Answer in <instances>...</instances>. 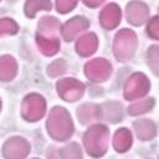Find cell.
<instances>
[{
	"mask_svg": "<svg viewBox=\"0 0 159 159\" xmlns=\"http://www.w3.org/2000/svg\"><path fill=\"white\" fill-rule=\"evenodd\" d=\"M103 117L107 119V120H111V122H118L122 118V109H120V104L118 103H114V102H111V103H106L103 106Z\"/></svg>",
	"mask_w": 159,
	"mask_h": 159,
	"instance_id": "cell-18",
	"label": "cell"
},
{
	"mask_svg": "<svg viewBox=\"0 0 159 159\" xmlns=\"http://www.w3.org/2000/svg\"><path fill=\"white\" fill-rule=\"evenodd\" d=\"M97 45V36L94 34H86L77 41V52L82 56H89L96 51Z\"/></svg>",
	"mask_w": 159,
	"mask_h": 159,
	"instance_id": "cell-14",
	"label": "cell"
},
{
	"mask_svg": "<svg viewBox=\"0 0 159 159\" xmlns=\"http://www.w3.org/2000/svg\"><path fill=\"white\" fill-rule=\"evenodd\" d=\"M154 106V99L153 98H148V99H142V101H138L135 103H133L129 108H128V112L129 114L132 116H137V114H140V113H144L147 111H150Z\"/></svg>",
	"mask_w": 159,
	"mask_h": 159,
	"instance_id": "cell-19",
	"label": "cell"
},
{
	"mask_svg": "<svg viewBox=\"0 0 159 159\" xmlns=\"http://www.w3.org/2000/svg\"><path fill=\"white\" fill-rule=\"evenodd\" d=\"M65 70H66L65 62L62 60H57V61H55V62H52L50 65V67H48V75L52 76V77H55V76H58V75L63 73Z\"/></svg>",
	"mask_w": 159,
	"mask_h": 159,
	"instance_id": "cell-24",
	"label": "cell"
},
{
	"mask_svg": "<svg viewBox=\"0 0 159 159\" xmlns=\"http://www.w3.org/2000/svg\"><path fill=\"white\" fill-rule=\"evenodd\" d=\"M108 137L109 130L106 125L97 124L91 127L83 137L84 147L92 157H101L106 153L108 147Z\"/></svg>",
	"mask_w": 159,
	"mask_h": 159,
	"instance_id": "cell-3",
	"label": "cell"
},
{
	"mask_svg": "<svg viewBox=\"0 0 159 159\" xmlns=\"http://www.w3.org/2000/svg\"><path fill=\"white\" fill-rule=\"evenodd\" d=\"M88 27V21L82 16H76L67 21L62 27V35L67 41L73 40L80 32Z\"/></svg>",
	"mask_w": 159,
	"mask_h": 159,
	"instance_id": "cell-11",
	"label": "cell"
},
{
	"mask_svg": "<svg viewBox=\"0 0 159 159\" xmlns=\"http://www.w3.org/2000/svg\"><path fill=\"white\" fill-rule=\"evenodd\" d=\"M35 159H36V158H35Z\"/></svg>",
	"mask_w": 159,
	"mask_h": 159,
	"instance_id": "cell-28",
	"label": "cell"
},
{
	"mask_svg": "<svg viewBox=\"0 0 159 159\" xmlns=\"http://www.w3.org/2000/svg\"><path fill=\"white\" fill-rule=\"evenodd\" d=\"M134 129L137 135L143 140H149L155 135V125L149 119H140L134 122Z\"/></svg>",
	"mask_w": 159,
	"mask_h": 159,
	"instance_id": "cell-16",
	"label": "cell"
},
{
	"mask_svg": "<svg viewBox=\"0 0 159 159\" xmlns=\"http://www.w3.org/2000/svg\"><path fill=\"white\" fill-rule=\"evenodd\" d=\"M148 63L152 71L159 76V46H152L148 51Z\"/></svg>",
	"mask_w": 159,
	"mask_h": 159,
	"instance_id": "cell-21",
	"label": "cell"
},
{
	"mask_svg": "<svg viewBox=\"0 0 159 159\" xmlns=\"http://www.w3.org/2000/svg\"><path fill=\"white\" fill-rule=\"evenodd\" d=\"M113 145H114L116 150H118V152L128 150L129 147L132 145V134H130V132L125 128H122V129L117 130L116 134H114Z\"/></svg>",
	"mask_w": 159,
	"mask_h": 159,
	"instance_id": "cell-17",
	"label": "cell"
},
{
	"mask_svg": "<svg viewBox=\"0 0 159 159\" xmlns=\"http://www.w3.org/2000/svg\"><path fill=\"white\" fill-rule=\"evenodd\" d=\"M17 31V25L11 20V19H2L0 21V34L1 35H12L16 34Z\"/></svg>",
	"mask_w": 159,
	"mask_h": 159,
	"instance_id": "cell-23",
	"label": "cell"
},
{
	"mask_svg": "<svg viewBox=\"0 0 159 159\" xmlns=\"http://www.w3.org/2000/svg\"><path fill=\"white\" fill-rule=\"evenodd\" d=\"M58 94L65 101H77L83 94V84L75 78H63L57 82Z\"/></svg>",
	"mask_w": 159,
	"mask_h": 159,
	"instance_id": "cell-7",
	"label": "cell"
},
{
	"mask_svg": "<svg viewBox=\"0 0 159 159\" xmlns=\"http://www.w3.org/2000/svg\"><path fill=\"white\" fill-rule=\"evenodd\" d=\"M16 62L11 56H2L0 60V78L2 81H10L16 75Z\"/></svg>",
	"mask_w": 159,
	"mask_h": 159,
	"instance_id": "cell-15",
	"label": "cell"
},
{
	"mask_svg": "<svg viewBox=\"0 0 159 159\" xmlns=\"http://www.w3.org/2000/svg\"><path fill=\"white\" fill-rule=\"evenodd\" d=\"M77 116L83 124H87V123H91V122L99 119L102 114H101L99 106L93 104V103H87V104H83L78 108Z\"/></svg>",
	"mask_w": 159,
	"mask_h": 159,
	"instance_id": "cell-13",
	"label": "cell"
},
{
	"mask_svg": "<svg viewBox=\"0 0 159 159\" xmlns=\"http://www.w3.org/2000/svg\"><path fill=\"white\" fill-rule=\"evenodd\" d=\"M30 152V144L24 138H11L9 139L4 147L2 153L6 159H22L25 158Z\"/></svg>",
	"mask_w": 159,
	"mask_h": 159,
	"instance_id": "cell-9",
	"label": "cell"
},
{
	"mask_svg": "<svg viewBox=\"0 0 159 159\" xmlns=\"http://www.w3.org/2000/svg\"><path fill=\"white\" fill-rule=\"evenodd\" d=\"M149 86V81L143 73H134L124 86V96L127 99H137L148 92Z\"/></svg>",
	"mask_w": 159,
	"mask_h": 159,
	"instance_id": "cell-6",
	"label": "cell"
},
{
	"mask_svg": "<svg viewBox=\"0 0 159 159\" xmlns=\"http://www.w3.org/2000/svg\"><path fill=\"white\" fill-rule=\"evenodd\" d=\"M58 31L60 22L56 17H43L39 22L37 45L45 55L52 56L60 50Z\"/></svg>",
	"mask_w": 159,
	"mask_h": 159,
	"instance_id": "cell-1",
	"label": "cell"
},
{
	"mask_svg": "<svg viewBox=\"0 0 159 159\" xmlns=\"http://www.w3.org/2000/svg\"><path fill=\"white\" fill-rule=\"evenodd\" d=\"M50 9H51L50 1H27L25 5V12L30 17H34L39 10H50Z\"/></svg>",
	"mask_w": 159,
	"mask_h": 159,
	"instance_id": "cell-20",
	"label": "cell"
},
{
	"mask_svg": "<svg viewBox=\"0 0 159 159\" xmlns=\"http://www.w3.org/2000/svg\"><path fill=\"white\" fill-rule=\"evenodd\" d=\"M149 17V9L144 2L132 1L127 5V19L133 25H142Z\"/></svg>",
	"mask_w": 159,
	"mask_h": 159,
	"instance_id": "cell-10",
	"label": "cell"
},
{
	"mask_svg": "<svg viewBox=\"0 0 159 159\" xmlns=\"http://www.w3.org/2000/svg\"><path fill=\"white\" fill-rule=\"evenodd\" d=\"M84 4L88 5V6H99V5L102 4V1H101V0H98V1H96V2H92V1H84Z\"/></svg>",
	"mask_w": 159,
	"mask_h": 159,
	"instance_id": "cell-27",
	"label": "cell"
},
{
	"mask_svg": "<svg viewBox=\"0 0 159 159\" xmlns=\"http://www.w3.org/2000/svg\"><path fill=\"white\" fill-rule=\"evenodd\" d=\"M120 21V10L116 4L107 5L101 12V24L104 29H113Z\"/></svg>",
	"mask_w": 159,
	"mask_h": 159,
	"instance_id": "cell-12",
	"label": "cell"
},
{
	"mask_svg": "<svg viewBox=\"0 0 159 159\" xmlns=\"http://www.w3.org/2000/svg\"><path fill=\"white\" fill-rule=\"evenodd\" d=\"M50 135L56 140H66L73 133V124L68 112L62 107H55L47 120Z\"/></svg>",
	"mask_w": 159,
	"mask_h": 159,
	"instance_id": "cell-2",
	"label": "cell"
},
{
	"mask_svg": "<svg viewBox=\"0 0 159 159\" xmlns=\"http://www.w3.org/2000/svg\"><path fill=\"white\" fill-rule=\"evenodd\" d=\"M111 71H112V67H111L109 62L106 61L104 58L92 60L84 67L86 76L88 78H91L92 81H96V82L106 81L109 77Z\"/></svg>",
	"mask_w": 159,
	"mask_h": 159,
	"instance_id": "cell-8",
	"label": "cell"
},
{
	"mask_svg": "<svg viewBox=\"0 0 159 159\" xmlns=\"http://www.w3.org/2000/svg\"><path fill=\"white\" fill-rule=\"evenodd\" d=\"M22 117L27 120H37L45 114L46 103L39 94H29L22 102Z\"/></svg>",
	"mask_w": 159,
	"mask_h": 159,
	"instance_id": "cell-5",
	"label": "cell"
},
{
	"mask_svg": "<svg viewBox=\"0 0 159 159\" xmlns=\"http://www.w3.org/2000/svg\"><path fill=\"white\" fill-rule=\"evenodd\" d=\"M62 158L63 159H82L81 148L76 143H71L70 145L65 147L62 149Z\"/></svg>",
	"mask_w": 159,
	"mask_h": 159,
	"instance_id": "cell-22",
	"label": "cell"
},
{
	"mask_svg": "<svg viewBox=\"0 0 159 159\" xmlns=\"http://www.w3.org/2000/svg\"><path fill=\"white\" fill-rule=\"evenodd\" d=\"M148 34L150 37L159 40V16L153 17L148 25Z\"/></svg>",
	"mask_w": 159,
	"mask_h": 159,
	"instance_id": "cell-25",
	"label": "cell"
},
{
	"mask_svg": "<svg viewBox=\"0 0 159 159\" xmlns=\"http://www.w3.org/2000/svg\"><path fill=\"white\" fill-rule=\"evenodd\" d=\"M76 5H77L76 1H68V0H58V1L56 2L57 11H58V12H62V14L71 11Z\"/></svg>",
	"mask_w": 159,
	"mask_h": 159,
	"instance_id": "cell-26",
	"label": "cell"
},
{
	"mask_svg": "<svg viewBox=\"0 0 159 159\" xmlns=\"http://www.w3.org/2000/svg\"><path fill=\"white\" fill-rule=\"evenodd\" d=\"M135 46H137L135 34L132 30L123 29L116 35L114 43H113V51H114L116 57L119 61H127L133 56L135 51Z\"/></svg>",
	"mask_w": 159,
	"mask_h": 159,
	"instance_id": "cell-4",
	"label": "cell"
}]
</instances>
